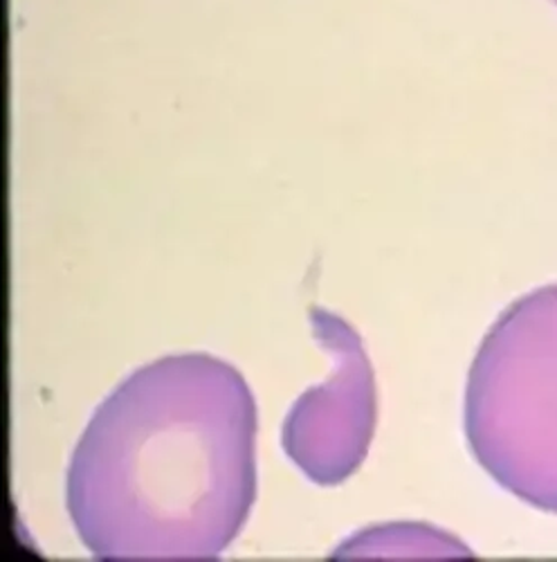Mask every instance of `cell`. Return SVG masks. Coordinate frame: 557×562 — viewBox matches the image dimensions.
Masks as SVG:
<instances>
[{
	"label": "cell",
	"instance_id": "6da1fadb",
	"mask_svg": "<svg viewBox=\"0 0 557 562\" xmlns=\"http://www.w3.org/2000/svg\"><path fill=\"white\" fill-rule=\"evenodd\" d=\"M220 432H145L137 435L135 441L139 450L133 452L137 461L135 468H124L133 471L137 477L135 497L139 506L154 510L160 520L171 522V515L180 520H190V513L196 515L198 504L207 499V495H216L205 491L207 480L218 482L223 477L225 461H250L252 457L225 459L223 461V443L207 450V441L216 439Z\"/></svg>",
	"mask_w": 557,
	"mask_h": 562
},
{
	"label": "cell",
	"instance_id": "7a4b0ae2",
	"mask_svg": "<svg viewBox=\"0 0 557 562\" xmlns=\"http://www.w3.org/2000/svg\"><path fill=\"white\" fill-rule=\"evenodd\" d=\"M548 3H550V5H555V8H557V0H548Z\"/></svg>",
	"mask_w": 557,
	"mask_h": 562
}]
</instances>
